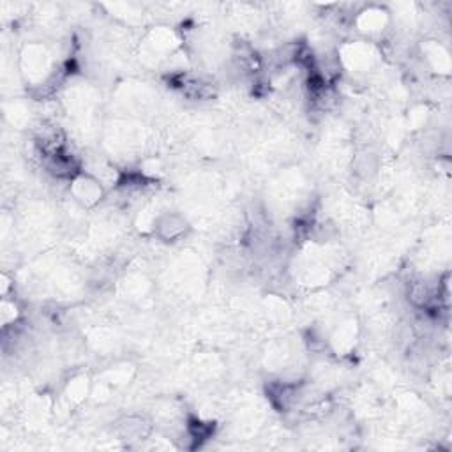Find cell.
Instances as JSON below:
<instances>
[{
  "mask_svg": "<svg viewBox=\"0 0 452 452\" xmlns=\"http://www.w3.org/2000/svg\"><path fill=\"white\" fill-rule=\"evenodd\" d=\"M74 195L80 202L85 205H94L101 200L103 189L98 180H94L89 175H78L73 179Z\"/></svg>",
  "mask_w": 452,
  "mask_h": 452,
  "instance_id": "6da1fadb",
  "label": "cell"
},
{
  "mask_svg": "<svg viewBox=\"0 0 452 452\" xmlns=\"http://www.w3.org/2000/svg\"><path fill=\"white\" fill-rule=\"evenodd\" d=\"M186 228H188L186 221L180 216H177V214H168V216L161 217L158 223V233L163 237V239H166V241H175V239H179L180 235H184Z\"/></svg>",
  "mask_w": 452,
  "mask_h": 452,
  "instance_id": "7a4b0ae2",
  "label": "cell"
},
{
  "mask_svg": "<svg viewBox=\"0 0 452 452\" xmlns=\"http://www.w3.org/2000/svg\"><path fill=\"white\" fill-rule=\"evenodd\" d=\"M118 428L122 431L124 436L127 438H142L149 433V426L143 422V419H138V417H127L124 419L122 422L118 424Z\"/></svg>",
  "mask_w": 452,
  "mask_h": 452,
  "instance_id": "3957f363",
  "label": "cell"
}]
</instances>
